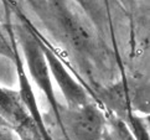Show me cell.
Segmentation results:
<instances>
[{
  "label": "cell",
  "mask_w": 150,
  "mask_h": 140,
  "mask_svg": "<svg viewBox=\"0 0 150 140\" xmlns=\"http://www.w3.org/2000/svg\"><path fill=\"white\" fill-rule=\"evenodd\" d=\"M14 29L21 57L24 58L23 62L25 66V71L28 73L30 81H33L37 89L45 95L58 125L61 127L62 107L58 104L56 98V93L53 89V81L51 77L49 63H47V60L45 57L44 50H42L39 34L26 21H23Z\"/></svg>",
  "instance_id": "cell-1"
},
{
  "label": "cell",
  "mask_w": 150,
  "mask_h": 140,
  "mask_svg": "<svg viewBox=\"0 0 150 140\" xmlns=\"http://www.w3.org/2000/svg\"><path fill=\"white\" fill-rule=\"evenodd\" d=\"M105 112L103 107L88 102L78 108H61V130L66 140H103Z\"/></svg>",
  "instance_id": "cell-2"
},
{
  "label": "cell",
  "mask_w": 150,
  "mask_h": 140,
  "mask_svg": "<svg viewBox=\"0 0 150 140\" xmlns=\"http://www.w3.org/2000/svg\"><path fill=\"white\" fill-rule=\"evenodd\" d=\"M39 37H40L42 50H44L47 63H49L52 81L56 83L58 89L61 91L66 103L65 105L66 108H69V109L78 108V107H82L92 100L89 94L87 93V91L69 73L67 67L65 66V63L61 61V58L57 56V53L52 50L51 46L46 44L40 34H39Z\"/></svg>",
  "instance_id": "cell-3"
},
{
  "label": "cell",
  "mask_w": 150,
  "mask_h": 140,
  "mask_svg": "<svg viewBox=\"0 0 150 140\" xmlns=\"http://www.w3.org/2000/svg\"><path fill=\"white\" fill-rule=\"evenodd\" d=\"M8 32H9V39L14 46V60H13V62L15 64V69H16V74H18V83H19L18 92H19V95L21 98V102H23V104L26 108V110H28L33 122L35 123V125L37 127V129H39L42 139L44 140H53V138L51 136V134L49 132V129L46 128L44 117H42V113L39 108V103H37L35 92L33 89V83H31L28 73L25 71L23 57H21V53L19 50L13 26H8Z\"/></svg>",
  "instance_id": "cell-4"
},
{
  "label": "cell",
  "mask_w": 150,
  "mask_h": 140,
  "mask_svg": "<svg viewBox=\"0 0 150 140\" xmlns=\"http://www.w3.org/2000/svg\"><path fill=\"white\" fill-rule=\"evenodd\" d=\"M0 114L10 123L13 129L33 122L18 91L5 88L3 86H0Z\"/></svg>",
  "instance_id": "cell-5"
},
{
  "label": "cell",
  "mask_w": 150,
  "mask_h": 140,
  "mask_svg": "<svg viewBox=\"0 0 150 140\" xmlns=\"http://www.w3.org/2000/svg\"><path fill=\"white\" fill-rule=\"evenodd\" d=\"M105 112V127L103 133V140H137L129 130V128L120 118Z\"/></svg>",
  "instance_id": "cell-6"
},
{
  "label": "cell",
  "mask_w": 150,
  "mask_h": 140,
  "mask_svg": "<svg viewBox=\"0 0 150 140\" xmlns=\"http://www.w3.org/2000/svg\"><path fill=\"white\" fill-rule=\"evenodd\" d=\"M120 119L127 124V127L129 128V130L137 140H150L149 129L145 124V120L142 117H139L135 110H129Z\"/></svg>",
  "instance_id": "cell-7"
},
{
  "label": "cell",
  "mask_w": 150,
  "mask_h": 140,
  "mask_svg": "<svg viewBox=\"0 0 150 140\" xmlns=\"http://www.w3.org/2000/svg\"><path fill=\"white\" fill-rule=\"evenodd\" d=\"M19 140H44L34 122L14 129Z\"/></svg>",
  "instance_id": "cell-8"
},
{
  "label": "cell",
  "mask_w": 150,
  "mask_h": 140,
  "mask_svg": "<svg viewBox=\"0 0 150 140\" xmlns=\"http://www.w3.org/2000/svg\"><path fill=\"white\" fill-rule=\"evenodd\" d=\"M0 140H19L13 127L0 114Z\"/></svg>",
  "instance_id": "cell-9"
},
{
  "label": "cell",
  "mask_w": 150,
  "mask_h": 140,
  "mask_svg": "<svg viewBox=\"0 0 150 140\" xmlns=\"http://www.w3.org/2000/svg\"><path fill=\"white\" fill-rule=\"evenodd\" d=\"M0 56L6 57L9 60H14V46L11 44L10 39L8 40L4 36L1 29H0Z\"/></svg>",
  "instance_id": "cell-10"
},
{
  "label": "cell",
  "mask_w": 150,
  "mask_h": 140,
  "mask_svg": "<svg viewBox=\"0 0 150 140\" xmlns=\"http://www.w3.org/2000/svg\"><path fill=\"white\" fill-rule=\"evenodd\" d=\"M76 1L86 10V13L88 15H91L92 18H96V16H97L98 10H97V5H96L94 0H76Z\"/></svg>",
  "instance_id": "cell-11"
}]
</instances>
